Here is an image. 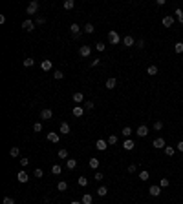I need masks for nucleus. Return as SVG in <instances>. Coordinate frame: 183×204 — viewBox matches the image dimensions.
<instances>
[{
  "label": "nucleus",
  "mask_w": 183,
  "mask_h": 204,
  "mask_svg": "<svg viewBox=\"0 0 183 204\" xmlns=\"http://www.w3.org/2000/svg\"><path fill=\"white\" fill-rule=\"evenodd\" d=\"M88 164H90V168H92V170H97V168H99V159L92 157L90 161H88Z\"/></svg>",
  "instance_id": "nucleus-22"
},
{
  "label": "nucleus",
  "mask_w": 183,
  "mask_h": 204,
  "mask_svg": "<svg viewBox=\"0 0 183 204\" xmlns=\"http://www.w3.org/2000/svg\"><path fill=\"white\" fill-rule=\"evenodd\" d=\"M136 170H137L136 164H130V166H128V173H136Z\"/></svg>",
  "instance_id": "nucleus-50"
},
{
  "label": "nucleus",
  "mask_w": 183,
  "mask_h": 204,
  "mask_svg": "<svg viewBox=\"0 0 183 204\" xmlns=\"http://www.w3.org/2000/svg\"><path fill=\"white\" fill-rule=\"evenodd\" d=\"M24 68H33L35 66V58H24Z\"/></svg>",
  "instance_id": "nucleus-27"
},
{
  "label": "nucleus",
  "mask_w": 183,
  "mask_h": 204,
  "mask_svg": "<svg viewBox=\"0 0 183 204\" xmlns=\"http://www.w3.org/2000/svg\"><path fill=\"white\" fill-rule=\"evenodd\" d=\"M70 204H82V202H77V201H73V202H70Z\"/></svg>",
  "instance_id": "nucleus-55"
},
{
  "label": "nucleus",
  "mask_w": 183,
  "mask_h": 204,
  "mask_svg": "<svg viewBox=\"0 0 183 204\" xmlns=\"http://www.w3.org/2000/svg\"><path fill=\"white\" fill-rule=\"evenodd\" d=\"M178 20H180V22L183 24V13H181V15H178Z\"/></svg>",
  "instance_id": "nucleus-54"
},
{
  "label": "nucleus",
  "mask_w": 183,
  "mask_h": 204,
  "mask_svg": "<svg viewBox=\"0 0 183 204\" xmlns=\"http://www.w3.org/2000/svg\"><path fill=\"white\" fill-rule=\"evenodd\" d=\"M53 77H55L57 80H61V78L64 77V73H62V71H55V73H53Z\"/></svg>",
  "instance_id": "nucleus-48"
},
{
  "label": "nucleus",
  "mask_w": 183,
  "mask_h": 204,
  "mask_svg": "<svg viewBox=\"0 0 183 204\" xmlns=\"http://www.w3.org/2000/svg\"><path fill=\"white\" fill-rule=\"evenodd\" d=\"M174 51H176L178 55L183 53V42H176V44H174Z\"/></svg>",
  "instance_id": "nucleus-31"
},
{
  "label": "nucleus",
  "mask_w": 183,
  "mask_h": 204,
  "mask_svg": "<svg viewBox=\"0 0 183 204\" xmlns=\"http://www.w3.org/2000/svg\"><path fill=\"white\" fill-rule=\"evenodd\" d=\"M136 133H137V137L145 138V137L148 135V133H150V131H148V128H147V126H143V124H141V126H139V128L136 129Z\"/></svg>",
  "instance_id": "nucleus-6"
},
{
  "label": "nucleus",
  "mask_w": 183,
  "mask_h": 204,
  "mask_svg": "<svg viewBox=\"0 0 183 204\" xmlns=\"http://www.w3.org/2000/svg\"><path fill=\"white\" fill-rule=\"evenodd\" d=\"M57 190H59V191H66V190H68V184L64 182V181H61V182L57 184Z\"/></svg>",
  "instance_id": "nucleus-34"
},
{
  "label": "nucleus",
  "mask_w": 183,
  "mask_h": 204,
  "mask_svg": "<svg viewBox=\"0 0 183 204\" xmlns=\"http://www.w3.org/2000/svg\"><path fill=\"white\" fill-rule=\"evenodd\" d=\"M106 193H108V188H106V186H99V188H97V195H99V197H105Z\"/></svg>",
  "instance_id": "nucleus-29"
},
{
  "label": "nucleus",
  "mask_w": 183,
  "mask_h": 204,
  "mask_svg": "<svg viewBox=\"0 0 183 204\" xmlns=\"http://www.w3.org/2000/svg\"><path fill=\"white\" fill-rule=\"evenodd\" d=\"M136 46L139 49H143V47H145V40H143V38H141V40H136Z\"/></svg>",
  "instance_id": "nucleus-49"
},
{
  "label": "nucleus",
  "mask_w": 183,
  "mask_h": 204,
  "mask_svg": "<svg viewBox=\"0 0 183 204\" xmlns=\"http://www.w3.org/2000/svg\"><path fill=\"white\" fill-rule=\"evenodd\" d=\"M148 193H150L152 197H159L161 195V186H157V184L150 186V188H148Z\"/></svg>",
  "instance_id": "nucleus-5"
},
{
  "label": "nucleus",
  "mask_w": 183,
  "mask_h": 204,
  "mask_svg": "<svg viewBox=\"0 0 183 204\" xmlns=\"http://www.w3.org/2000/svg\"><path fill=\"white\" fill-rule=\"evenodd\" d=\"M137 177H139L141 181L145 182V181H148V179H150V173H148L147 170H143V171H139V175H137Z\"/></svg>",
  "instance_id": "nucleus-26"
},
{
  "label": "nucleus",
  "mask_w": 183,
  "mask_h": 204,
  "mask_svg": "<svg viewBox=\"0 0 183 204\" xmlns=\"http://www.w3.org/2000/svg\"><path fill=\"white\" fill-rule=\"evenodd\" d=\"M33 175H35L37 179H42V175H44V173H42V170H41V168H37V170L33 171Z\"/></svg>",
  "instance_id": "nucleus-43"
},
{
  "label": "nucleus",
  "mask_w": 183,
  "mask_h": 204,
  "mask_svg": "<svg viewBox=\"0 0 183 204\" xmlns=\"http://www.w3.org/2000/svg\"><path fill=\"white\" fill-rule=\"evenodd\" d=\"M72 113H73V117H82V115H84V108H81V106H75Z\"/></svg>",
  "instance_id": "nucleus-18"
},
{
  "label": "nucleus",
  "mask_w": 183,
  "mask_h": 204,
  "mask_svg": "<svg viewBox=\"0 0 183 204\" xmlns=\"http://www.w3.org/2000/svg\"><path fill=\"white\" fill-rule=\"evenodd\" d=\"M59 159H68V151L66 150H59Z\"/></svg>",
  "instance_id": "nucleus-44"
},
{
  "label": "nucleus",
  "mask_w": 183,
  "mask_h": 204,
  "mask_svg": "<svg viewBox=\"0 0 183 204\" xmlns=\"http://www.w3.org/2000/svg\"><path fill=\"white\" fill-rule=\"evenodd\" d=\"M176 150H178V151H183V140H181V142H178V146H176Z\"/></svg>",
  "instance_id": "nucleus-52"
},
{
  "label": "nucleus",
  "mask_w": 183,
  "mask_h": 204,
  "mask_svg": "<svg viewBox=\"0 0 183 204\" xmlns=\"http://www.w3.org/2000/svg\"><path fill=\"white\" fill-rule=\"evenodd\" d=\"M59 131L62 133V135H70V124L68 122H61V129Z\"/></svg>",
  "instance_id": "nucleus-17"
},
{
  "label": "nucleus",
  "mask_w": 183,
  "mask_h": 204,
  "mask_svg": "<svg viewBox=\"0 0 183 204\" xmlns=\"http://www.w3.org/2000/svg\"><path fill=\"white\" fill-rule=\"evenodd\" d=\"M22 29H24V31H28V33H31L33 29H35V22L29 20V18H26V20L22 22Z\"/></svg>",
  "instance_id": "nucleus-3"
},
{
  "label": "nucleus",
  "mask_w": 183,
  "mask_h": 204,
  "mask_svg": "<svg viewBox=\"0 0 183 204\" xmlns=\"http://www.w3.org/2000/svg\"><path fill=\"white\" fill-rule=\"evenodd\" d=\"M123 148H125L126 151H132V150H134V148H136V142L132 140V138H126V140L123 142Z\"/></svg>",
  "instance_id": "nucleus-12"
},
{
  "label": "nucleus",
  "mask_w": 183,
  "mask_h": 204,
  "mask_svg": "<svg viewBox=\"0 0 183 204\" xmlns=\"http://www.w3.org/2000/svg\"><path fill=\"white\" fill-rule=\"evenodd\" d=\"M48 140L57 144V142H61V135H59V133H55V131H49V133H48Z\"/></svg>",
  "instance_id": "nucleus-13"
},
{
  "label": "nucleus",
  "mask_w": 183,
  "mask_h": 204,
  "mask_svg": "<svg viewBox=\"0 0 183 204\" xmlns=\"http://www.w3.org/2000/svg\"><path fill=\"white\" fill-rule=\"evenodd\" d=\"M95 49H97L99 53H101V51H105V49H106V46H105L103 42H97V44H95Z\"/></svg>",
  "instance_id": "nucleus-39"
},
{
  "label": "nucleus",
  "mask_w": 183,
  "mask_h": 204,
  "mask_svg": "<svg viewBox=\"0 0 183 204\" xmlns=\"http://www.w3.org/2000/svg\"><path fill=\"white\" fill-rule=\"evenodd\" d=\"M123 44H125L126 47H132V46H136V40H134V37H132V35H126V37L123 38Z\"/></svg>",
  "instance_id": "nucleus-11"
},
{
  "label": "nucleus",
  "mask_w": 183,
  "mask_h": 204,
  "mask_svg": "<svg viewBox=\"0 0 183 204\" xmlns=\"http://www.w3.org/2000/svg\"><path fill=\"white\" fill-rule=\"evenodd\" d=\"M28 164H29V159H28V157H22V159H20V166H22V168H26Z\"/></svg>",
  "instance_id": "nucleus-45"
},
{
  "label": "nucleus",
  "mask_w": 183,
  "mask_h": 204,
  "mask_svg": "<svg viewBox=\"0 0 183 204\" xmlns=\"http://www.w3.org/2000/svg\"><path fill=\"white\" fill-rule=\"evenodd\" d=\"M82 31H84V33H88V35H92L93 31H95V29H93V26H92V24H86V26H84V29H82Z\"/></svg>",
  "instance_id": "nucleus-37"
},
{
  "label": "nucleus",
  "mask_w": 183,
  "mask_h": 204,
  "mask_svg": "<svg viewBox=\"0 0 183 204\" xmlns=\"http://www.w3.org/2000/svg\"><path fill=\"white\" fill-rule=\"evenodd\" d=\"M70 31L73 35V38H79L81 37V27H79V24H72L70 26Z\"/></svg>",
  "instance_id": "nucleus-8"
},
{
  "label": "nucleus",
  "mask_w": 183,
  "mask_h": 204,
  "mask_svg": "<svg viewBox=\"0 0 183 204\" xmlns=\"http://www.w3.org/2000/svg\"><path fill=\"white\" fill-rule=\"evenodd\" d=\"M90 53H92V47L90 46H86V44H84V46H81V49H79V55H81V57H90Z\"/></svg>",
  "instance_id": "nucleus-7"
},
{
  "label": "nucleus",
  "mask_w": 183,
  "mask_h": 204,
  "mask_svg": "<svg viewBox=\"0 0 183 204\" xmlns=\"http://www.w3.org/2000/svg\"><path fill=\"white\" fill-rule=\"evenodd\" d=\"M108 40H110V44H119L121 42V37L117 31H108Z\"/></svg>",
  "instance_id": "nucleus-2"
},
{
  "label": "nucleus",
  "mask_w": 183,
  "mask_h": 204,
  "mask_svg": "<svg viewBox=\"0 0 183 204\" xmlns=\"http://www.w3.org/2000/svg\"><path fill=\"white\" fill-rule=\"evenodd\" d=\"M159 186H161V188H167V186H169V179H161V181H159Z\"/></svg>",
  "instance_id": "nucleus-47"
},
{
  "label": "nucleus",
  "mask_w": 183,
  "mask_h": 204,
  "mask_svg": "<svg viewBox=\"0 0 183 204\" xmlns=\"http://www.w3.org/2000/svg\"><path fill=\"white\" fill-rule=\"evenodd\" d=\"M115 86H117V80H115V78H108V80H106V89H113Z\"/></svg>",
  "instance_id": "nucleus-25"
},
{
  "label": "nucleus",
  "mask_w": 183,
  "mask_h": 204,
  "mask_svg": "<svg viewBox=\"0 0 183 204\" xmlns=\"http://www.w3.org/2000/svg\"><path fill=\"white\" fill-rule=\"evenodd\" d=\"M84 108H86V109H93V102H86Z\"/></svg>",
  "instance_id": "nucleus-53"
},
{
  "label": "nucleus",
  "mask_w": 183,
  "mask_h": 204,
  "mask_svg": "<svg viewBox=\"0 0 183 204\" xmlns=\"http://www.w3.org/2000/svg\"><path fill=\"white\" fill-rule=\"evenodd\" d=\"M53 117V111H51V109H42V111H41V118H42V120H49V118H51Z\"/></svg>",
  "instance_id": "nucleus-14"
},
{
  "label": "nucleus",
  "mask_w": 183,
  "mask_h": 204,
  "mask_svg": "<svg viewBox=\"0 0 183 204\" xmlns=\"http://www.w3.org/2000/svg\"><path fill=\"white\" fill-rule=\"evenodd\" d=\"M121 133H123V135H125L126 138H130V135L134 133V129H132L130 126H126V128H123V129H121Z\"/></svg>",
  "instance_id": "nucleus-24"
},
{
  "label": "nucleus",
  "mask_w": 183,
  "mask_h": 204,
  "mask_svg": "<svg viewBox=\"0 0 183 204\" xmlns=\"http://www.w3.org/2000/svg\"><path fill=\"white\" fill-rule=\"evenodd\" d=\"M152 146L156 148V150H165V138L163 137H157L152 140Z\"/></svg>",
  "instance_id": "nucleus-4"
},
{
  "label": "nucleus",
  "mask_w": 183,
  "mask_h": 204,
  "mask_svg": "<svg viewBox=\"0 0 183 204\" xmlns=\"http://www.w3.org/2000/svg\"><path fill=\"white\" fill-rule=\"evenodd\" d=\"M51 173H53V175H61V173H62L61 164H53V166H51Z\"/></svg>",
  "instance_id": "nucleus-23"
},
{
  "label": "nucleus",
  "mask_w": 183,
  "mask_h": 204,
  "mask_svg": "<svg viewBox=\"0 0 183 204\" xmlns=\"http://www.w3.org/2000/svg\"><path fill=\"white\" fill-rule=\"evenodd\" d=\"M95 148H97L99 151H105L106 148H108V142H106V140H103V138H99V140L95 142Z\"/></svg>",
  "instance_id": "nucleus-15"
},
{
  "label": "nucleus",
  "mask_w": 183,
  "mask_h": 204,
  "mask_svg": "<svg viewBox=\"0 0 183 204\" xmlns=\"http://www.w3.org/2000/svg\"><path fill=\"white\" fill-rule=\"evenodd\" d=\"M2 204H15V199H13V197H4Z\"/></svg>",
  "instance_id": "nucleus-40"
},
{
  "label": "nucleus",
  "mask_w": 183,
  "mask_h": 204,
  "mask_svg": "<svg viewBox=\"0 0 183 204\" xmlns=\"http://www.w3.org/2000/svg\"><path fill=\"white\" fill-rule=\"evenodd\" d=\"M33 131L41 133V131H42V124H41V122H35V124H33Z\"/></svg>",
  "instance_id": "nucleus-38"
},
{
  "label": "nucleus",
  "mask_w": 183,
  "mask_h": 204,
  "mask_svg": "<svg viewBox=\"0 0 183 204\" xmlns=\"http://www.w3.org/2000/svg\"><path fill=\"white\" fill-rule=\"evenodd\" d=\"M163 26H165V27H172V26H174V17H172V15L163 17Z\"/></svg>",
  "instance_id": "nucleus-9"
},
{
  "label": "nucleus",
  "mask_w": 183,
  "mask_h": 204,
  "mask_svg": "<svg viewBox=\"0 0 183 204\" xmlns=\"http://www.w3.org/2000/svg\"><path fill=\"white\" fill-rule=\"evenodd\" d=\"M147 75H150V77L157 75V66H154V64H152V66H148V68H147Z\"/></svg>",
  "instance_id": "nucleus-21"
},
{
  "label": "nucleus",
  "mask_w": 183,
  "mask_h": 204,
  "mask_svg": "<svg viewBox=\"0 0 183 204\" xmlns=\"http://www.w3.org/2000/svg\"><path fill=\"white\" fill-rule=\"evenodd\" d=\"M84 100V95H82V93H75V95H73V102H82Z\"/></svg>",
  "instance_id": "nucleus-36"
},
{
  "label": "nucleus",
  "mask_w": 183,
  "mask_h": 204,
  "mask_svg": "<svg viewBox=\"0 0 183 204\" xmlns=\"http://www.w3.org/2000/svg\"><path fill=\"white\" fill-rule=\"evenodd\" d=\"M154 129H156V131L163 129V122H161V120H156V122H154Z\"/></svg>",
  "instance_id": "nucleus-41"
},
{
  "label": "nucleus",
  "mask_w": 183,
  "mask_h": 204,
  "mask_svg": "<svg viewBox=\"0 0 183 204\" xmlns=\"http://www.w3.org/2000/svg\"><path fill=\"white\" fill-rule=\"evenodd\" d=\"M37 11H38V2H37V0H31L29 6L26 7V15H35Z\"/></svg>",
  "instance_id": "nucleus-1"
},
{
  "label": "nucleus",
  "mask_w": 183,
  "mask_h": 204,
  "mask_svg": "<svg viewBox=\"0 0 183 204\" xmlns=\"http://www.w3.org/2000/svg\"><path fill=\"white\" fill-rule=\"evenodd\" d=\"M174 153H176V148H172V146H165V155L174 157Z\"/></svg>",
  "instance_id": "nucleus-30"
},
{
  "label": "nucleus",
  "mask_w": 183,
  "mask_h": 204,
  "mask_svg": "<svg viewBox=\"0 0 183 204\" xmlns=\"http://www.w3.org/2000/svg\"><path fill=\"white\" fill-rule=\"evenodd\" d=\"M99 64H101V60H99V58H93V60H92V66H93V68L99 66Z\"/></svg>",
  "instance_id": "nucleus-51"
},
{
  "label": "nucleus",
  "mask_w": 183,
  "mask_h": 204,
  "mask_svg": "<svg viewBox=\"0 0 183 204\" xmlns=\"http://www.w3.org/2000/svg\"><path fill=\"white\" fill-rule=\"evenodd\" d=\"M64 9H73V6H75V2H73V0H64Z\"/></svg>",
  "instance_id": "nucleus-33"
},
{
  "label": "nucleus",
  "mask_w": 183,
  "mask_h": 204,
  "mask_svg": "<svg viewBox=\"0 0 183 204\" xmlns=\"http://www.w3.org/2000/svg\"><path fill=\"white\" fill-rule=\"evenodd\" d=\"M81 202H82V204H92V202H93V197L90 195V193H84L82 199H81Z\"/></svg>",
  "instance_id": "nucleus-20"
},
{
  "label": "nucleus",
  "mask_w": 183,
  "mask_h": 204,
  "mask_svg": "<svg viewBox=\"0 0 183 204\" xmlns=\"http://www.w3.org/2000/svg\"><path fill=\"white\" fill-rule=\"evenodd\" d=\"M17 181L24 184V182H28V181H29V175H28V173L22 170V171H18V173H17Z\"/></svg>",
  "instance_id": "nucleus-10"
},
{
  "label": "nucleus",
  "mask_w": 183,
  "mask_h": 204,
  "mask_svg": "<svg viewBox=\"0 0 183 204\" xmlns=\"http://www.w3.org/2000/svg\"><path fill=\"white\" fill-rule=\"evenodd\" d=\"M35 24L42 26V24H46V18H44V17H37V18H35Z\"/></svg>",
  "instance_id": "nucleus-42"
},
{
  "label": "nucleus",
  "mask_w": 183,
  "mask_h": 204,
  "mask_svg": "<svg viewBox=\"0 0 183 204\" xmlns=\"http://www.w3.org/2000/svg\"><path fill=\"white\" fill-rule=\"evenodd\" d=\"M41 69L42 71H49V69H51V60H49V58H44L41 62Z\"/></svg>",
  "instance_id": "nucleus-16"
},
{
  "label": "nucleus",
  "mask_w": 183,
  "mask_h": 204,
  "mask_svg": "<svg viewBox=\"0 0 183 204\" xmlns=\"http://www.w3.org/2000/svg\"><path fill=\"white\" fill-rule=\"evenodd\" d=\"M77 182H79V186H82V188H86V186H88V179H86L84 175L79 177V179H77Z\"/></svg>",
  "instance_id": "nucleus-28"
},
{
  "label": "nucleus",
  "mask_w": 183,
  "mask_h": 204,
  "mask_svg": "<svg viewBox=\"0 0 183 204\" xmlns=\"http://www.w3.org/2000/svg\"><path fill=\"white\" fill-rule=\"evenodd\" d=\"M103 177H105V175H103L101 171H95V175H93V179H95L97 182H99V181H103Z\"/></svg>",
  "instance_id": "nucleus-46"
},
{
  "label": "nucleus",
  "mask_w": 183,
  "mask_h": 204,
  "mask_svg": "<svg viewBox=\"0 0 183 204\" xmlns=\"http://www.w3.org/2000/svg\"><path fill=\"white\" fill-rule=\"evenodd\" d=\"M9 155H11L13 159H15V157H18V155H20V150H18L17 146H13L11 150H9Z\"/></svg>",
  "instance_id": "nucleus-32"
},
{
  "label": "nucleus",
  "mask_w": 183,
  "mask_h": 204,
  "mask_svg": "<svg viewBox=\"0 0 183 204\" xmlns=\"http://www.w3.org/2000/svg\"><path fill=\"white\" fill-rule=\"evenodd\" d=\"M66 168H68V170H75V168H77V161H75V159H66Z\"/></svg>",
  "instance_id": "nucleus-19"
},
{
  "label": "nucleus",
  "mask_w": 183,
  "mask_h": 204,
  "mask_svg": "<svg viewBox=\"0 0 183 204\" xmlns=\"http://www.w3.org/2000/svg\"><path fill=\"white\" fill-rule=\"evenodd\" d=\"M106 142H108V146H113V144H117V137L115 135H110L106 138Z\"/></svg>",
  "instance_id": "nucleus-35"
}]
</instances>
